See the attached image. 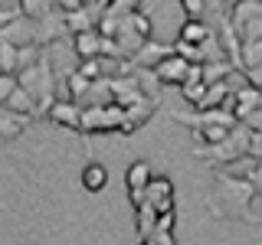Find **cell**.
<instances>
[{
    "instance_id": "cell-1",
    "label": "cell",
    "mask_w": 262,
    "mask_h": 245,
    "mask_svg": "<svg viewBox=\"0 0 262 245\" xmlns=\"http://www.w3.org/2000/svg\"><path fill=\"white\" fill-rule=\"evenodd\" d=\"M256 186L246 177H236L229 170H216L213 174V190L207 196V209L216 219H243V223H259L252 203H256Z\"/></svg>"
},
{
    "instance_id": "cell-2",
    "label": "cell",
    "mask_w": 262,
    "mask_h": 245,
    "mask_svg": "<svg viewBox=\"0 0 262 245\" xmlns=\"http://www.w3.org/2000/svg\"><path fill=\"white\" fill-rule=\"evenodd\" d=\"M20 88H27L30 98L36 102L39 114H49V108L56 105V76H53V65H49L46 56H39L33 65L20 69Z\"/></svg>"
},
{
    "instance_id": "cell-3",
    "label": "cell",
    "mask_w": 262,
    "mask_h": 245,
    "mask_svg": "<svg viewBox=\"0 0 262 245\" xmlns=\"http://www.w3.org/2000/svg\"><path fill=\"white\" fill-rule=\"evenodd\" d=\"M249 141H252V131L246 125H239V128L229 131L226 141H220V144H196L193 154L200 160H210L216 170H223V167H229V163L249 157Z\"/></svg>"
},
{
    "instance_id": "cell-4",
    "label": "cell",
    "mask_w": 262,
    "mask_h": 245,
    "mask_svg": "<svg viewBox=\"0 0 262 245\" xmlns=\"http://www.w3.org/2000/svg\"><path fill=\"white\" fill-rule=\"evenodd\" d=\"M121 125H125V108L118 102L82 108V134H105V131H118L121 134Z\"/></svg>"
},
{
    "instance_id": "cell-5",
    "label": "cell",
    "mask_w": 262,
    "mask_h": 245,
    "mask_svg": "<svg viewBox=\"0 0 262 245\" xmlns=\"http://www.w3.org/2000/svg\"><path fill=\"white\" fill-rule=\"evenodd\" d=\"M151 180H154V170H151V163H147V160H135L125 170V186H128V196H131V206H135V209L144 203Z\"/></svg>"
},
{
    "instance_id": "cell-6",
    "label": "cell",
    "mask_w": 262,
    "mask_h": 245,
    "mask_svg": "<svg viewBox=\"0 0 262 245\" xmlns=\"http://www.w3.org/2000/svg\"><path fill=\"white\" fill-rule=\"evenodd\" d=\"M174 121H184V125H190V128H213V125L239 128V118L233 114L229 105H223V108H213V111H196V114H174Z\"/></svg>"
},
{
    "instance_id": "cell-7",
    "label": "cell",
    "mask_w": 262,
    "mask_h": 245,
    "mask_svg": "<svg viewBox=\"0 0 262 245\" xmlns=\"http://www.w3.org/2000/svg\"><path fill=\"white\" fill-rule=\"evenodd\" d=\"M226 105L233 108V114L239 118V125H243V118H246L249 111L262 108V88L249 85V82H243V85H236V92H233V98H229Z\"/></svg>"
},
{
    "instance_id": "cell-8",
    "label": "cell",
    "mask_w": 262,
    "mask_h": 245,
    "mask_svg": "<svg viewBox=\"0 0 262 245\" xmlns=\"http://www.w3.org/2000/svg\"><path fill=\"white\" fill-rule=\"evenodd\" d=\"M174 56V43H158V39H147V43L135 53V69H158L164 59Z\"/></svg>"
},
{
    "instance_id": "cell-9",
    "label": "cell",
    "mask_w": 262,
    "mask_h": 245,
    "mask_svg": "<svg viewBox=\"0 0 262 245\" xmlns=\"http://www.w3.org/2000/svg\"><path fill=\"white\" fill-rule=\"evenodd\" d=\"M190 69H193V62H187L184 56H170V59H164L158 69V79H161V85H184L187 76H190Z\"/></svg>"
},
{
    "instance_id": "cell-10",
    "label": "cell",
    "mask_w": 262,
    "mask_h": 245,
    "mask_svg": "<svg viewBox=\"0 0 262 245\" xmlns=\"http://www.w3.org/2000/svg\"><path fill=\"white\" fill-rule=\"evenodd\" d=\"M144 203H151L158 212H174V183L167 177H154L151 186H147Z\"/></svg>"
},
{
    "instance_id": "cell-11",
    "label": "cell",
    "mask_w": 262,
    "mask_h": 245,
    "mask_svg": "<svg viewBox=\"0 0 262 245\" xmlns=\"http://www.w3.org/2000/svg\"><path fill=\"white\" fill-rule=\"evenodd\" d=\"M102 43H105V36L98 30H85V33H79V36H72V49H76L79 62L102 59Z\"/></svg>"
},
{
    "instance_id": "cell-12",
    "label": "cell",
    "mask_w": 262,
    "mask_h": 245,
    "mask_svg": "<svg viewBox=\"0 0 262 245\" xmlns=\"http://www.w3.org/2000/svg\"><path fill=\"white\" fill-rule=\"evenodd\" d=\"M158 98H147V102L135 105V108H125V125H121V134H135L138 128H144L151 121V114L158 111Z\"/></svg>"
},
{
    "instance_id": "cell-13",
    "label": "cell",
    "mask_w": 262,
    "mask_h": 245,
    "mask_svg": "<svg viewBox=\"0 0 262 245\" xmlns=\"http://www.w3.org/2000/svg\"><path fill=\"white\" fill-rule=\"evenodd\" d=\"M53 125H62V128H72V131H82V105L76 102H56L46 114Z\"/></svg>"
},
{
    "instance_id": "cell-14",
    "label": "cell",
    "mask_w": 262,
    "mask_h": 245,
    "mask_svg": "<svg viewBox=\"0 0 262 245\" xmlns=\"http://www.w3.org/2000/svg\"><path fill=\"white\" fill-rule=\"evenodd\" d=\"M79 183H82L85 193H102L105 183H108V170H105V163H95V160L85 163L82 174H79Z\"/></svg>"
},
{
    "instance_id": "cell-15",
    "label": "cell",
    "mask_w": 262,
    "mask_h": 245,
    "mask_svg": "<svg viewBox=\"0 0 262 245\" xmlns=\"http://www.w3.org/2000/svg\"><path fill=\"white\" fill-rule=\"evenodd\" d=\"M30 121H33V114H20V111L4 108L0 111V134H4L7 141H13V137H20V131H27Z\"/></svg>"
},
{
    "instance_id": "cell-16",
    "label": "cell",
    "mask_w": 262,
    "mask_h": 245,
    "mask_svg": "<svg viewBox=\"0 0 262 245\" xmlns=\"http://www.w3.org/2000/svg\"><path fill=\"white\" fill-rule=\"evenodd\" d=\"M16 72H20V46L0 36V76H16Z\"/></svg>"
},
{
    "instance_id": "cell-17",
    "label": "cell",
    "mask_w": 262,
    "mask_h": 245,
    "mask_svg": "<svg viewBox=\"0 0 262 245\" xmlns=\"http://www.w3.org/2000/svg\"><path fill=\"white\" fill-rule=\"evenodd\" d=\"M158 216L161 212L151 206V203H141V206L135 209V219H138V239H151L154 235V229H158Z\"/></svg>"
},
{
    "instance_id": "cell-18",
    "label": "cell",
    "mask_w": 262,
    "mask_h": 245,
    "mask_svg": "<svg viewBox=\"0 0 262 245\" xmlns=\"http://www.w3.org/2000/svg\"><path fill=\"white\" fill-rule=\"evenodd\" d=\"M210 36H213V30H210L203 20H184V27H180V33H177V39H184V43H193V46L207 43Z\"/></svg>"
},
{
    "instance_id": "cell-19",
    "label": "cell",
    "mask_w": 262,
    "mask_h": 245,
    "mask_svg": "<svg viewBox=\"0 0 262 245\" xmlns=\"http://www.w3.org/2000/svg\"><path fill=\"white\" fill-rule=\"evenodd\" d=\"M92 85H95V82H92V79H85L79 69H76V72H69V79H66V88H69V102L82 105V102L89 98V92H92Z\"/></svg>"
},
{
    "instance_id": "cell-20",
    "label": "cell",
    "mask_w": 262,
    "mask_h": 245,
    "mask_svg": "<svg viewBox=\"0 0 262 245\" xmlns=\"http://www.w3.org/2000/svg\"><path fill=\"white\" fill-rule=\"evenodd\" d=\"M233 76H236V69H233V62H229V59L203 62V82H207V85H216V82H226V79H233Z\"/></svg>"
},
{
    "instance_id": "cell-21",
    "label": "cell",
    "mask_w": 262,
    "mask_h": 245,
    "mask_svg": "<svg viewBox=\"0 0 262 245\" xmlns=\"http://www.w3.org/2000/svg\"><path fill=\"white\" fill-rule=\"evenodd\" d=\"M4 108H10V111H20V114H39V111H36V102L30 98V92H27V88H16V92L10 95V102H7Z\"/></svg>"
},
{
    "instance_id": "cell-22",
    "label": "cell",
    "mask_w": 262,
    "mask_h": 245,
    "mask_svg": "<svg viewBox=\"0 0 262 245\" xmlns=\"http://www.w3.org/2000/svg\"><path fill=\"white\" fill-rule=\"evenodd\" d=\"M20 10L30 20H43V16L53 13V7H49V0H20Z\"/></svg>"
},
{
    "instance_id": "cell-23",
    "label": "cell",
    "mask_w": 262,
    "mask_h": 245,
    "mask_svg": "<svg viewBox=\"0 0 262 245\" xmlns=\"http://www.w3.org/2000/svg\"><path fill=\"white\" fill-rule=\"evenodd\" d=\"M233 128H223V125H213V128H193V137L196 141H210V144H220L229 137Z\"/></svg>"
},
{
    "instance_id": "cell-24",
    "label": "cell",
    "mask_w": 262,
    "mask_h": 245,
    "mask_svg": "<svg viewBox=\"0 0 262 245\" xmlns=\"http://www.w3.org/2000/svg\"><path fill=\"white\" fill-rule=\"evenodd\" d=\"M174 53H177V56H184L187 62L203 65V46H193V43H184V39H174Z\"/></svg>"
},
{
    "instance_id": "cell-25",
    "label": "cell",
    "mask_w": 262,
    "mask_h": 245,
    "mask_svg": "<svg viewBox=\"0 0 262 245\" xmlns=\"http://www.w3.org/2000/svg\"><path fill=\"white\" fill-rule=\"evenodd\" d=\"M207 82H187V85H180V92H184V98L190 105H200L203 102V95H207Z\"/></svg>"
},
{
    "instance_id": "cell-26",
    "label": "cell",
    "mask_w": 262,
    "mask_h": 245,
    "mask_svg": "<svg viewBox=\"0 0 262 245\" xmlns=\"http://www.w3.org/2000/svg\"><path fill=\"white\" fill-rule=\"evenodd\" d=\"M131 27L138 30V36H141V39H154V36H151L154 27H151V16H147V13H141V10L131 13Z\"/></svg>"
},
{
    "instance_id": "cell-27",
    "label": "cell",
    "mask_w": 262,
    "mask_h": 245,
    "mask_svg": "<svg viewBox=\"0 0 262 245\" xmlns=\"http://www.w3.org/2000/svg\"><path fill=\"white\" fill-rule=\"evenodd\" d=\"M79 72L85 79H92V82H98V79H105V69H102V59H85V62H79Z\"/></svg>"
},
{
    "instance_id": "cell-28",
    "label": "cell",
    "mask_w": 262,
    "mask_h": 245,
    "mask_svg": "<svg viewBox=\"0 0 262 245\" xmlns=\"http://www.w3.org/2000/svg\"><path fill=\"white\" fill-rule=\"evenodd\" d=\"M20 88V79L16 76H0V105H7L10 102V95Z\"/></svg>"
},
{
    "instance_id": "cell-29",
    "label": "cell",
    "mask_w": 262,
    "mask_h": 245,
    "mask_svg": "<svg viewBox=\"0 0 262 245\" xmlns=\"http://www.w3.org/2000/svg\"><path fill=\"white\" fill-rule=\"evenodd\" d=\"M180 4H184L187 20H200V13L207 10V0H180Z\"/></svg>"
},
{
    "instance_id": "cell-30",
    "label": "cell",
    "mask_w": 262,
    "mask_h": 245,
    "mask_svg": "<svg viewBox=\"0 0 262 245\" xmlns=\"http://www.w3.org/2000/svg\"><path fill=\"white\" fill-rule=\"evenodd\" d=\"M246 180H249V183L252 186H256V200L262 203V160H256V163H252V167H249V174H246Z\"/></svg>"
},
{
    "instance_id": "cell-31",
    "label": "cell",
    "mask_w": 262,
    "mask_h": 245,
    "mask_svg": "<svg viewBox=\"0 0 262 245\" xmlns=\"http://www.w3.org/2000/svg\"><path fill=\"white\" fill-rule=\"evenodd\" d=\"M243 79L249 82V85H256V88H262V62H256V65H249V69L243 72Z\"/></svg>"
},
{
    "instance_id": "cell-32",
    "label": "cell",
    "mask_w": 262,
    "mask_h": 245,
    "mask_svg": "<svg viewBox=\"0 0 262 245\" xmlns=\"http://www.w3.org/2000/svg\"><path fill=\"white\" fill-rule=\"evenodd\" d=\"M249 157L262 160V131H252V141H249Z\"/></svg>"
},
{
    "instance_id": "cell-33",
    "label": "cell",
    "mask_w": 262,
    "mask_h": 245,
    "mask_svg": "<svg viewBox=\"0 0 262 245\" xmlns=\"http://www.w3.org/2000/svg\"><path fill=\"white\" fill-rule=\"evenodd\" d=\"M174 212H161L158 216V229H154V232H174Z\"/></svg>"
},
{
    "instance_id": "cell-34",
    "label": "cell",
    "mask_w": 262,
    "mask_h": 245,
    "mask_svg": "<svg viewBox=\"0 0 262 245\" xmlns=\"http://www.w3.org/2000/svg\"><path fill=\"white\" fill-rule=\"evenodd\" d=\"M243 125L249 128V131H262V108H256V111H249L243 118Z\"/></svg>"
},
{
    "instance_id": "cell-35",
    "label": "cell",
    "mask_w": 262,
    "mask_h": 245,
    "mask_svg": "<svg viewBox=\"0 0 262 245\" xmlns=\"http://www.w3.org/2000/svg\"><path fill=\"white\" fill-rule=\"evenodd\" d=\"M151 239H158V245H177V239H174V232H154Z\"/></svg>"
},
{
    "instance_id": "cell-36",
    "label": "cell",
    "mask_w": 262,
    "mask_h": 245,
    "mask_svg": "<svg viewBox=\"0 0 262 245\" xmlns=\"http://www.w3.org/2000/svg\"><path fill=\"white\" fill-rule=\"evenodd\" d=\"M141 245H158V239H141Z\"/></svg>"
}]
</instances>
